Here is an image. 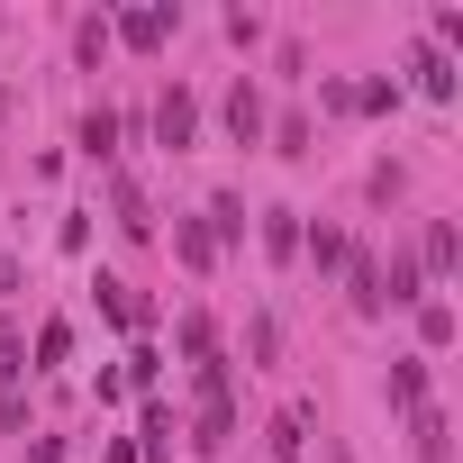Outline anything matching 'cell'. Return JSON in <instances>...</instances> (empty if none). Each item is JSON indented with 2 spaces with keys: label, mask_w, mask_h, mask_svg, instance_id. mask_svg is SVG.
Wrapping results in <instances>:
<instances>
[{
  "label": "cell",
  "mask_w": 463,
  "mask_h": 463,
  "mask_svg": "<svg viewBox=\"0 0 463 463\" xmlns=\"http://www.w3.org/2000/svg\"><path fill=\"white\" fill-rule=\"evenodd\" d=\"M19 373H28V354H19V336H0V391H10Z\"/></svg>",
  "instance_id": "obj_22"
},
{
  "label": "cell",
  "mask_w": 463,
  "mask_h": 463,
  "mask_svg": "<svg viewBox=\"0 0 463 463\" xmlns=\"http://www.w3.org/2000/svg\"><path fill=\"white\" fill-rule=\"evenodd\" d=\"M173 246H182V264H191V273H209V255H218L209 218H182V227H173Z\"/></svg>",
  "instance_id": "obj_10"
},
{
  "label": "cell",
  "mask_w": 463,
  "mask_h": 463,
  "mask_svg": "<svg viewBox=\"0 0 463 463\" xmlns=\"http://www.w3.org/2000/svg\"><path fill=\"white\" fill-rule=\"evenodd\" d=\"M109 209H118L128 237H155V209H146V191H137V182H109Z\"/></svg>",
  "instance_id": "obj_8"
},
{
  "label": "cell",
  "mask_w": 463,
  "mask_h": 463,
  "mask_svg": "<svg viewBox=\"0 0 463 463\" xmlns=\"http://www.w3.org/2000/svg\"><path fill=\"white\" fill-rule=\"evenodd\" d=\"M418 336H427V345H454V309H445V300H418Z\"/></svg>",
  "instance_id": "obj_18"
},
{
  "label": "cell",
  "mask_w": 463,
  "mask_h": 463,
  "mask_svg": "<svg viewBox=\"0 0 463 463\" xmlns=\"http://www.w3.org/2000/svg\"><path fill=\"white\" fill-rule=\"evenodd\" d=\"M64 354H73V327H64V318H46V327H37V373H46V364H64Z\"/></svg>",
  "instance_id": "obj_19"
},
{
  "label": "cell",
  "mask_w": 463,
  "mask_h": 463,
  "mask_svg": "<svg viewBox=\"0 0 463 463\" xmlns=\"http://www.w3.org/2000/svg\"><path fill=\"white\" fill-rule=\"evenodd\" d=\"M100 309H109L118 327H146V318H155V309H146V300H137V291H128L118 273H100Z\"/></svg>",
  "instance_id": "obj_9"
},
{
  "label": "cell",
  "mask_w": 463,
  "mask_h": 463,
  "mask_svg": "<svg viewBox=\"0 0 463 463\" xmlns=\"http://www.w3.org/2000/svg\"><path fill=\"white\" fill-rule=\"evenodd\" d=\"M173 28H182V10H173V0H146V10H128V19L109 28V37H118V46H137V55H155V46H164Z\"/></svg>",
  "instance_id": "obj_2"
},
{
  "label": "cell",
  "mask_w": 463,
  "mask_h": 463,
  "mask_svg": "<svg viewBox=\"0 0 463 463\" xmlns=\"http://www.w3.org/2000/svg\"><path fill=\"white\" fill-rule=\"evenodd\" d=\"M345 291H354V318H382V264L373 255H345Z\"/></svg>",
  "instance_id": "obj_6"
},
{
  "label": "cell",
  "mask_w": 463,
  "mask_h": 463,
  "mask_svg": "<svg viewBox=\"0 0 463 463\" xmlns=\"http://www.w3.org/2000/svg\"><path fill=\"white\" fill-rule=\"evenodd\" d=\"M391 300H427V291H418V255H391V273H382V309H391Z\"/></svg>",
  "instance_id": "obj_14"
},
{
  "label": "cell",
  "mask_w": 463,
  "mask_h": 463,
  "mask_svg": "<svg viewBox=\"0 0 463 463\" xmlns=\"http://www.w3.org/2000/svg\"><path fill=\"white\" fill-rule=\"evenodd\" d=\"M155 137L182 155V146L200 137V100H191V91H164V100H155Z\"/></svg>",
  "instance_id": "obj_3"
},
{
  "label": "cell",
  "mask_w": 463,
  "mask_h": 463,
  "mask_svg": "<svg viewBox=\"0 0 463 463\" xmlns=\"http://www.w3.org/2000/svg\"><path fill=\"white\" fill-rule=\"evenodd\" d=\"M227 137H237V146H264V100H255V82L227 91Z\"/></svg>",
  "instance_id": "obj_4"
},
{
  "label": "cell",
  "mask_w": 463,
  "mask_h": 463,
  "mask_svg": "<svg viewBox=\"0 0 463 463\" xmlns=\"http://www.w3.org/2000/svg\"><path fill=\"white\" fill-rule=\"evenodd\" d=\"M409 73H418V91H427V100H454V55H436V46H409Z\"/></svg>",
  "instance_id": "obj_5"
},
{
  "label": "cell",
  "mask_w": 463,
  "mask_h": 463,
  "mask_svg": "<svg viewBox=\"0 0 463 463\" xmlns=\"http://www.w3.org/2000/svg\"><path fill=\"white\" fill-rule=\"evenodd\" d=\"M300 454H309V418L282 409V418H273V463H300Z\"/></svg>",
  "instance_id": "obj_12"
},
{
  "label": "cell",
  "mask_w": 463,
  "mask_h": 463,
  "mask_svg": "<svg viewBox=\"0 0 463 463\" xmlns=\"http://www.w3.org/2000/svg\"><path fill=\"white\" fill-rule=\"evenodd\" d=\"M182 354H191V364H200V354H218V345H209V318H200V309L182 318Z\"/></svg>",
  "instance_id": "obj_21"
},
{
  "label": "cell",
  "mask_w": 463,
  "mask_h": 463,
  "mask_svg": "<svg viewBox=\"0 0 463 463\" xmlns=\"http://www.w3.org/2000/svg\"><path fill=\"white\" fill-rule=\"evenodd\" d=\"M82 155H91V164L118 155V109H91V118H82Z\"/></svg>",
  "instance_id": "obj_11"
},
{
  "label": "cell",
  "mask_w": 463,
  "mask_h": 463,
  "mask_svg": "<svg viewBox=\"0 0 463 463\" xmlns=\"http://www.w3.org/2000/svg\"><path fill=\"white\" fill-rule=\"evenodd\" d=\"M300 246H309V264H318V273H336V264H345V237H336V227H309Z\"/></svg>",
  "instance_id": "obj_17"
},
{
  "label": "cell",
  "mask_w": 463,
  "mask_h": 463,
  "mask_svg": "<svg viewBox=\"0 0 463 463\" xmlns=\"http://www.w3.org/2000/svg\"><path fill=\"white\" fill-rule=\"evenodd\" d=\"M264 255H273V264L300 255V209H264Z\"/></svg>",
  "instance_id": "obj_7"
},
{
  "label": "cell",
  "mask_w": 463,
  "mask_h": 463,
  "mask_svg": "<svg viewBox=\"0 0 463 463\" xmlns=\"http://www.w3.org/2000/svg\"><path fill=\"white\" fill-rule=\"evenodd\" d=\"M137 436H146V454L173 463V409H164V400H146V427H137Z\"/></svg>",
  "instance_id": "obj_16"
},
{
  "label": "cell",
  "mask_w": 463,
  "mask_h": 463,
  "mask_svg": "<svg viewBox=\"0 0 463 463\" xmlns=\"http://www.w3.org/2000/svg\"><path fill=\"white\" fill-rule=\"evenodd\" d=\"M454 255H463V237L436 218V227H427V255H418V273H454Z\"/></svg>",
  "instance_id": "obj_13"
},
{
  "label": "cell",
  "mask_w": 463,
  "mask_h": 463,
  "mask_svg": "<svg viewBox=\"0 0 463 463\" xmlns=\"http://www.w3.org/2000/svg\"><path fill=\"white\" fill-rule=\"evenodd\" d=\"M391 409H427V364H391Z\"/></svg>",
  "instance_id": "obj_15"
},
{
  "label": "cell",
  "mask_w": 463,
  "mask_h": 463,
  "mask_svg": "<svg viewBox=\"0 0 463 463\" xmlns=\"http://www.w3.org/2000/svg\"><path fill=\"white\" fill-rule=\"evenodd\" d=\"M391 100H400V82H354V109H364V118H382Z\"/></svg>",
  "instance_id": "obj_20"
},
{
  "label": "cell",
  "mask_w": 463,
  "mask_h": 463,
  "mask_svg": "<svg viewBox=\"0 0 463 463\" xmlns=\"http://www.w3.org/2000/svg\"><path fill=\"white\" fill-rule=\"evenodd\" d=\"M227 436H237V400H227V364H218V354H200V427H191V445H200V454H218Z\"/></svg>",
  "instance_id": "obj_1"
}]
</instances>
